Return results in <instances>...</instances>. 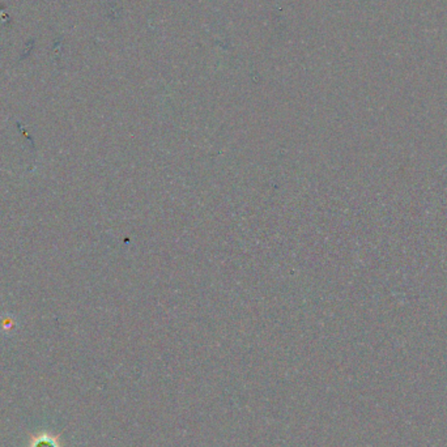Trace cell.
Listing matches in <instances>:
<instances>
[{"label":"cell","instance_id":"obj_1","mask_svg":"<svg viewBox=\"0 0 447 447\" xmlns=\"http://www.w3.org/2000/svg\"><path fill=\"white\" fill-rule=\"evenodd\" d=\"M26 447H62V445L59 436H54L48 431H38L36 434H31Z\"/></svg>","mask_w":447,"mask_h":447}]
</instances>
